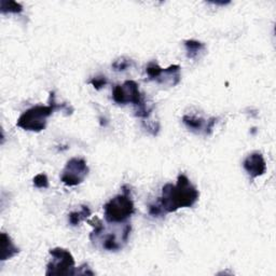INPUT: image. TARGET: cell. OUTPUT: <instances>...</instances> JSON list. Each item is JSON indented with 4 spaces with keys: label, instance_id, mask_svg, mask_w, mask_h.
I'll return each instance as SVG.
<instances>
[{
    "label": "cell",
    "instance_id": "6da1fadb",
    "mask_svg": "<svg viewBox=\"0 0 276 276\" xmlns=\"http://www.w3.org/2000/svg\"><path fill=\"white\" fill-rule=\"evenodd\" d=\"M200 192L192 185L185 174L177 177V184H166L162 188V195L159 204L167 213H175L180 208L192 207L199 201Z\"/></svg>",
    "mask_w": 276,
    "mask_h": 276
},
{
    "label": "cell",
    "instance_id": "5bb4252c",
    "mask_svg": "<svg viewBox=\"0 0 276 276\" xmlns=\"http://www.w3.org/2000/svg\"><path fill=\"white\" fill-rule=\"evenodd\" d=\"M0 11L3 14L7 13H21L23 11V6L21 3L13 0H0Z\"/></svg>",
    "mask_w": 276,
    "mask_h": 276
},
{
    "label": "cell",
    "instance_id": "44dd1931",
    "mask_svg": "<svg viewBox=\"0 0 276 276\" xmlns=\"http://www.w3.org/2000/svg\"><path fill=\"white\" fill-rule=\"evenodd\" d=\"M75 275H94V272L91 270V268H88V265L86 263H85L78 269L76 268Z\"/></svg>",
    "mask_w": 276,
    "mask_h": 276
},
{
    "label": "cell",
    "instance_id": "5b68a950",
    "mask_svg": "<svg viewBox=\"0 0 276 276\" xmlns=\"http://www.w3.org/2000/svg\"><path fill=\"white\" fill-rule=\"evenodd\" d=\"M112 100L119 105L133 104L135 108H138L146 104L144 95L139 91L138 85L133 80H127L122 86H116L112 90Z\"/></svg>",
    "mask_w": 276,
    "mask_h": 276
},
{
    "label": "cell",
    "instance_id": "4fadbf2b",
    "mask_svg": "<svg viewBox=\"0 0 276 276\" xmlns=\"http://www.w3.org/2000/svg\"><path fill=\"white\" fill-rule=\"evenodd\" d=\"M123 245H125L124 242H121L120 240H118L116 234H107L105 238L102 241V247L104 249H106L108 251H118L120 250Z\"/></svg>",
    "mask_w": 276,
    "mask_h": 276
},
{
    "label": "cell",
    "instance_id": "d6986e66",
    "mask_svg": "<svg viewBox=\"0 0 276 276\" xmlns=\"http://www.w3.org/2000/svg\"><path fill=\"white\" fill-rule=\"evenodd\" d=\"M107 83H108V80L105 76H97V77L92 78L90 80V85H92V86L97 91H100L101 88L106 86Z\"/></svg>",
    "mask_w": 276,
    "mask_h": 276
},
{
    "label": "cell",
    "instance_id": "8fae6325",
    "mask_svg": "<svg viewBox=\"0 0 276 276\" xmlns=\"http://www.w3.org/2000/svg\"><path fill=\"white\" fill-rule=\"evenodd\" d=\"M182 122H184V124L188 127L190 131L198 133L201 131H205L207 121L202 119V118L186 115L182 117Z\"/></svg>",
    "mask_w": 276,
    "mask_h": 276
},
{
    "label": "cell",
    "instance_id": "7c38bea8",
    "mask_svg": "<svg viewBox=\"0 0 276 276\" xmlns=\"http://www.w3.org/2000/svg\"><path fill=\"white\" fill-rule=\"evenodd\" d=\"M91 209L88 208V206L86 205H82L81 208L79 211H72V213L69 214L68 216V220L69 224H70L72 226H76L80 224L82 221L86 220L88 217L91 216Z\"/></svg>",
    "mask_w": 276,
    "mask_h": 276
},
{
    "label": "cell",
    "instance_id": "9c48e42d",
    "mask_svg": "<svg viewBox=\"0 0 276 276\" xmlns=\"http://www.w3.org/2000/svg\"><path fill=\"white\" fill-rule=\"evenodd\" d=\"M0 245H1V247H0V249H1L0 260L1 261L12 259L19 253V248L14 245L11 238L4 232L0 234Z\"/></svg>",
    "mask_w": 276,
    "mask_h": 276
},
{
    "label": "cell",
    "instance_id": "ffe728a7",
    "mask_svg": "<svg viewBox=\"0 0 276 276\" xmlns=\"http://www.w3.org/2000/svg\"><path fill=\"white\" fill-rule=\"evenodd\" d=\"M149 214L154 217H162L165 215V211L160 204H152L149 206Z\"/></svg>",
    "mask_w": 276,
    "mask_h": 276
},
{
    "label": "cell",
    "instance_id": "277c9868",
    "mask_svg": "<svg viewBox=\"0 0 276 276\" xmlns=\"http://www.w3.org/2000/svg\"><path fill=\"white\" fill-rule=\"evenodd\" d=\"M49 253L52 256V259L47 265V276L75 275V259L70 251L65 248L55 247L50 249Z\"/></svg>",
    "mask_w": 276,
    "mask_h": 276
},
{
    "label": "cell",
    "instance_id": "2e32d148",
    "mask_svg": "<svg viewBox=\"0 0 276 276\" xmlns=\"http://www.w3.org/2000/svg\"><path fill=\"white\" fill-rule=\"evenodd\" d=\"M133 65H134V62H133L131 58L122 56L120 58H118L115 62L112 63V69L115 71L121 72V71H125L127 69L131 68Z\"/></svg>",
    "mask_w": 276,
    "mask_h": 276
},
{
    "label": "cell",
    "instance_id": "603a6c76",
    "mask_svg": "<svg viewBox=\"0 0 276 276\" xmlns=\"http://www.w3.org/2000/svg\"><path fill=\"white\" fill-rule=\"evenodd\" d=\"M211 3L214 4H220V6H225V4H229L230 1H211Z\"/></svg>",
    "mask_w": 276,
    "mask_h": 276
},
{
    "label": "cell",
    "instance_id": "52a82bcc",
    "mask_svg": "<svg viewBox=\"0 0 276 276\" xmlns=\"http://www.w3.org/2000/svg\"><path fill=\"white\" fill-rule=\"evenodd\" d=\"M243 167L251 178H257L265 174L267 172V162H265L262 154L255 151L246 156L243 162Z\"/></svg>",
    "mask_w": 276,
    "mask_h": 276
},
{
    "label": "cell",
    "instance_id": "7a4b0ae2",
    "mask_svg": "<svg viewBox=\"0 0 276 276\" xmlns=\"http://www.w3.org/2000/svg\"><path fill=\"white\" fill-rule=\"evenodd\" d=\"M49 104H50L49 106L37 105L24 111L17 119V125L25 131L38 133L46 130L47 119L55 110L66 111L67 116L71 115L73 112V108L71 106H68L65 103L57 104L55 102V94H54V92H50Z\"/></svg>",
    "mask_w": 276,
    "mask_h": 276
},
{
    "label": "cell",
    "instance_id": "ac0fdd59",
    "mask_svg": "<svg viewBox=\"0 0 276 276\" xmlns=\"http://www.w3.org/2000/svg\"><path fill=\"white\" fill-rule=\"evenodd\" d=\"M33 184L34 186L36 187L38 189H47L49 188V179H48V176L46 174H38L34 177L33 179Z\"/></svg>",
    "mask_w": 276,
    "mask_h": 276
},
{
    "label": "cell",
    "instance_id": "9a60e30c",
    "mask_svg": "<svg viewBox=\"0 0 276 276\" xmlns=\"http://www.w3.org/2000/svg\"><path fill=\"white\" fill-rule=\"evenodd\" d=\"M87 223L93 228V232L90 234V240L94 243V242L102 235L105 228H104L103 221L98 218V217H93L92 219L87 220Z\"/></svg>",
    "mask_w": 276,
    "mask_h": 276
},
{
    "label": "cell",
    "instance_id": "ba28073f",
    "mask_svg": "<svg viewBox=\"0 0 276 276\" xmlns=\"http://www.w3.org/2000/svg\"><path fill=\"white\" fill-rule=\"evenodd\" d=\"M179 65H171L162 70L161 76L156 79V82L169 86H176L181 80Z\"/></svg>",
    "mask_w": 276,
    "mask_h": 276
},
{
    "label": "cell",
    "instance_id": "7402d4cb",
    "mask_svg": "<svg viewBox=\"0 0 276 276\" xmlns=\"http://www.w3.org/2000/svg\"><path fill=\"white\" fill-rule=\"evenodd\" d=\"M216 123H217L216 118H210V119L206 122V126H205V131H204L206 135L211 134V132H213V129L216 125Z\"/></svg>",
    "mask_w": 276,
    "mask_h": 276
},
{
    "label": "cell",
    "instance_id": "30bf717a",
    "mask_svg": "<svg viewBox=\"0 0 276 276\" xmlns=\"http://www.w3.org/2000/svg\"><path fill=\"white\" fill-rule=\"evenodd\" d=\"M186 51H187V57L190 60H195L198 58L201 53L205 51V44L201 41L194 40V39H188V40L184 41Z\"/></svg>",
    "mask_w": 276,
    "mask_h": 276
},
{
    "label": "cell",
    "instance_id": "3957f363",
    "mask_svg": "<svg viewBox=\"0 0 276 276\" xmlns=\"http://www.w3.org/2000/svg\"><path fill=\"white\" fill-rule=\"evenodd\" d=\"M123 193L115 196L104 206V216L107 223H124L135 213L134 202L131 199V189L129 186L122 187Z\"/></svg>",
    "mask_w": 276,
    "mask_h": 276
},
{
    "label": "cell",
    "instance_id": "8992f818",
    "mask_svg": "<svg viewBox=\"0 0 276 276\" xmlns=\"http://www.w3.org/2000/svg\"><path fill=\"white\" fill-rule=\"evenodd\" d=\"M88 166L85 159L72 157L69 160L61 176V181L67 187H75L82 184L88 175Z\"/></svg>",
    "mask_w": 276,
    "mask_h": 276
},
{
    "label": "cell",
    "instance_id": "e0dca14e",
    "mask_svg": "<svg viewBox=\"0 0 276 276\" xmlns=\"http://www.w3.org/2000/svg\"><path fill=\"white\" fill-rule=\"evenodd\" d=\"M162 70H163V68H161L159 66V64L155 63V62H151L148 64V66L146 67V73L148 78H149V80H155L161 76Z\"/></svg>",
    "mask_w": 276,
    "mask_h": 276
}]
</instances>
